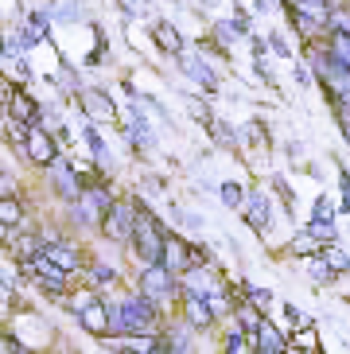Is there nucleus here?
Instances as JSON below:
<instances>
[{
  "mask_svg": "<svg viewBox=\"0 0 350 354\" xmlns=\"http://www.w3.org/2000/svg\"><path fill=\"white\" fill-rule=\"evenodd\" d=\"M164 245H167V226L156 218L148 203L136 198V230H133V257L140 265H160L164 261Z\"/></svg>",
  "mask_w": 350,
  "mask_h": 354,
  "instance_id": "nucleus-1",
  "label": "nucleus"
},
{
  "mask_svg": "<svg viewBox=\"0 0 350 354\" xmlns=\"http://www.w3.org/2000/svg\"><path fill=\"white\" fill-rule=\"evenodd\" d=\"M121 319H125V335H160L167 327L164 323V304H156L148 292H129L121 296Z\"/></svg>",
  "mask_w": 350,
  "mask_h": 354,
  "instance_id": "nucleus-2",
  "label": "nucleus"
},
{
  "mask_svg": "<svg viewBox=\"0 0 350 354\" xmlns=\"http://www.w3.org/2000/svg\"><path fill=\"white\" fill-rule=\"evenodd\" d=\"M113 203H117L113 191L105 187L102 179H93V183L82 187L78 203H71V222H78V226H86V230H102V222H105V214H109Z\"/></svg>",
  "mask_w": 350,
  "mask_h": 354,
  "instance_id": "nucleus-3",
  "label": "nucleus"
},
{
  "mask_svg": "<svg viewBox=\"0 0 350 354\" xmlns=\"http://www.w3.org/2000/svg\"><path fill=\"white\" fill-rule=\"evenodd\" d=\"M140 292H148L156 304H172L175 296H183V288H179V277H175L172 269H167L164 261L160 265H140Z\"/></svg>",
  "mask_w": 350,
  "mask_h": 354,
  "instance_id": "nucleus-4",
  "label": "nucleus"
},
{
  "mask_svg": "<svg viewBox=\"0 0 350 354\" xmlns=\"http://www.w3.org/2000/svg\"><path fill=\"white\" fill-rule=\"evenodd\" d=\"M133 230H136V198H117L102 222V234L113 245H133Z\"/></svg>",
  "mask_w": 350,
  "mask_h": 354,
  "instance_id": "nucleus-5",
  "label": "nucleus"
},
{
  "mask_svg": "<svg viewBox=\"0 0 350 354\" xmlns=\"http://www.w3.org/2000/svg\"><path fill=\"white\" fill-rule=\"evenodd\" d=\"M74 315H78V327L93 339H105L109 335V300H98L93 292H82L74 300Z\"/></svg>",
  "mask_w": 350,
  "mask_h": 354,
  "instance_id": "nucleus-6",
  "label": "nucleus"
},
{
  "mask_svg": "<svg viewBox=\"0 0 350 354\" xmlns=\"http://www.w3.org/2000/svg\"><path fill=\"white\" fill-rule=\"evenodd\" d=\"M47 183H51L55 198H62L66 207H71V203H78V195H82V187H86V179H82V171H78V164H71L66 156L55 160V164L47 167Z\"/></svg>",
  "mask_w": 350,
  "mask_h": 354,
  "instance_id": "nucleus-7",
  "label": "nucleus"
},
{
  "mask_svg": "<svg viewBox=\"0 0 350 354\" xmlns=\"http://www.w3.org/2000/svg\"><path fill=\"white\" fill-rule=\"evenodd\" d=\"M59 145H62V140H59V136H55L47 125H31V129H28V140H24L20 152H24V156H28L35 167H51L55 160H62Z\"/></svg>",
  "mask_w": 350,
  "mask_h": 354,
  "instance_id": "nucleus-8",
  "label": "nucleus"
},
{
  "mask_svg": "<svg viewBox=\"0 0 350 354\" xmlns=\"http://www.w3.org/2000/svg\"><path fill=\"white\" fill-rule=\"evenodd\" d=\"M24 269H28L31 277H35V284H39L43 292H51V296H62V292L71 288V277H74L71 269H62L59 261H51L47 253H39V257H31L28 265H24Z\"/></svg>",
  "mask_w": 350,
  "mask_h": 354,
  "instance_id": "nucleus-9",
  "label": "nucleus"
},
{
  "mask_svg": "<svg viewBox=\"0 0 350 354\" xmlns=\"http://www.w3.org/2000/svg\"><path fill=\"white\" fill-rule=\"evenodd\" d=\"M195 339H199V327L179 315V319H172L164 331H160V354H191L199 346Z\"/></svg>",
  "mask_w": 350,
  "mask_h": 354,
  "instance_id": "nucleus-10",
  "label": "nucleus"
},
{
  "mask_svg": "<svg viewBox=\"0 0 350 354\" xmlns=\"http://www.w3.org/2000/svg\"><path fill=\"white\" fill-rule=\"evenodd\" d=\"M320 86H323V97L331 102V109L335 105H350V66H342L335 55H331L327 71L320 74Z\"/></svg>",
  "mask_w": 350,
  "mask_h": 354,
  "instance_id": "nucleus-11",
  "label": "nucleus"
},
{
  "mask_svg": "<svg viewBox=\"0 0 350 354\" xmlns=\"http://www.w3.org/2000/svg\"><path fill=\"white\" fill-rule=\"evenodd\" d=\"M175 63H179V71L191 78L195 86H203V94L206 97H214L218 94V74H214V66L206 63V55H175Z\"/></svg>",
  "mask_w": 350,
  "mask_h": 354,
  "instance_id": "nucleus-12",
  "label": "nucleus"
},
{
  "mask_svg": "<svg viewBox=\"0 0 350 354\" xmlns=\"http://www.w3.org/2000/svg\"><path fill=\"white\" fill-rule=\"evenodd\" d=\"M179 288H183V296H214V292H222V281H218L214 272H210V265H191L187 272H179Z\"/></svg>",
  "mask_w": 350,
  "mask_h": 354,
  "instance_id": "nucleus-13",
  "label": "nucleus"
},
{
  "mask_svg": "<svg viewBox=\"0 0 350 354\" xmlns=\"http://www.w3.org/2000/svg\"><path fill=\"white\" fill-rule=\"evenodd\" d=\"M78 105H82L86 121H93V125H109L117 117V105L105 90H78Z\"/></svg>",
  "mask_w": 350,
  "mask_h": 354,
  "instance_id": "nucleus-14",
  "label": "nucleus"
},
{
  "mask_svg": "<svg viewBox=\"0 0 350 354\" xmlns=\"http://www.w3.org/2000/svg\"><path fill=\"white\" fill-rule=\"evenodd\" d=\"M241 218L257 230V234H268L273 230V198L265 191H249L246 207H241Z\"/></svg>",
  "mask_w": 350,
  "mask_h": 354,
  "instance_id": "nucleus-15",
  "label": "nucleus"
},
{
  "mask_svg": "<svg viewBox=\"0 0 350 354\" xmlns=\"http://www.w3.org/2000/svg\"><path fill=\"white\" fill-rule=\"evenodd\" d=\"M164 265L179 277V272H187L191 265H199V257H195V245L191 241H183L179 234H167V245H164Z\"/></svg>",
  "mask_w": 350,
  "mask_h": 354,
  "instance_id": "nucleus-16",
  "label": "nucleus"
},
{
  "mask_svg": "<svg viewBox=\"0 0 350 354\" xmlns=\"http://www.w3.org/2000/svg\"><path fill=\"white\" fill-rule=\"evenodd\" d=\"M4 113H12L16 121H24V125H43V105L39 102H31L24 90H12V97L4 102Z\"/></svg>",
  "mask_w": 350,
  "mask_h": 354,
  "instance_id": "nucleus-17",
  "label": "nucleus"
},
{
  "mask_svg": "<svg viewBox=\"0 0 350 354\" xmlns=\"http://www.w3.org/2000/svg\"><path fill=\"white\" fill-rule=\"evenodd\" d=\"M179 300H183V319H187V323H195L199 331L214 327L218 312H214V304L206 300V296H179Z\"/></svg>",
  "mask_w": 350,
  "mask_h": 354,
  "instance_id": "nucleus-18",
  "label": "nucleus"
},
{
  "mask_svg": "<svg viewBox=\"0 0 350 354\" xmlns=\"http://www.w3.org/2000/svg\"><path fill=\"white\" fill-rule=\"evenodd\" d=\"M43 253H47L51 261H59L62 269H71V272H78V269H82V250H78L74 241L51 238V241H43Z\"/></svg>",
  "mask_w": 350,
  "mask_h": 354,
  "instance_id": "nucleus-19",
  "label": "nucleus"
},
{
  "mask_svg": "<svg viewBox=\"0 0 350 354\" xmlns=\"http://www.w3.org/2000/svg\"><path fill=\"white\" fill-rule=\"evenodd\" d=\"M292 346H288V339L277 331V323L265 315V323L257 327V354H288Z\"/></svg>",
  "mask_w": 350,
  "mask_h": 354,
  "instance_id": "nucleus-20",
  "label": "nucleus"
},
{
  "mask_svg": "<svg viewBox=\"0 0 350 354\" xmlns=\"http://www.w3.org/2000/svg\"><path fill=\"white\" fill-rule=\"evenodd\" d=\"M288 16H292V28H296V35L304 43H311V39H327L331 35V28L323 20H315V16H304V12H296V8H288Z\"/></svg>",
  "mask_w": 350,
  "mask_h": 354,
  "instance_id": "nucleus-21",
  "label": "nucleus"
},
{
  "mask_svg": "<svg viewBox=\"0 0 350 354\" xmlns=\"http://www.w3.org/2000/svg\"><path fill=\"white\" fill-rule=\"evenodd\" d=\"M156 43L164 47V55H183L187 51V43H183V35H179V28H175L172 20H156Z\"/></svg>",
  "mask_w": 350,
  "mask_h": 354,
  "instance_id": "nucleus-22",
  "label": "nucleus"
},
{
  "mask_svg": "<svg viewBox=\"0 0 350 354\" xmlns=\"http://www.w3.org/2000/svg\"><path fill=\"white\" fill-rule=\"evenodd\" d=\"M222 351L226 354H249V351H257V335L246 331L241 323H234L226 331V343H222Z\"/></svg>",
  "mask_w": 350,
  "mask_h": 354,
  "instance_id": "nucleus-23",
  "label": "nucleus"
},
{
  "mask_svg": "<svg viewBox=\"0 0 350 354\" xmlns=\"http://www.w3.org/2000/svg\"><path fill=\"white\" fill-rule=\"evenodd\" d=\"M241 35H249V20H241V16H234V20H218V24H214V39L222 43V47H234Z\"/></svg>",
  "mask_w": 350,
  "mask_h": 354,
  "instance_id": "nucleus-24",
  "label": "nucleus"
},
{
  "mask_svg": "<svg viewBox=\"0 0 350 354\" xmlns=\"http://www.w3.org/2000/svg\"><path fill=\"white\" fill-rule=\"evenodd\" d=\"M218 198H222V207L226 210H241L246 207V198H249V191H246V183L226 179V183H218Z\"/></svg>",
  "mask_w": 350,
  "mask_h": 354,
  "instance_id": "nucleus-25",
  "label": "nucleus"
},
{
  "mask_svg": "<svg viewBox=\"0 0 350 354\" xmlns=\"http://www.w3.org/2000/svg\"><path fill=\"white\" fill-rule=\"evenodd\" d=\"M206 129H210V136H214L222 148H237V145H241V133H237L230 121H222V117H214V121H210Z\"/></svg>",
  "mask_w": 350,
  "mask_h": 354,
  "instance_id": "nucleus-26",
  "label": "nucleus"
},
{
  "mask_svg": "<svg viewBox=\"0 0 350 354\" xmlns=\"http://www.w3.org/2000/svg\"><path fill=\"white\" fill-rule=\"evenodd\" d=\"M323 257L331 261V265H335V272H339V277H350V253L342 250L339 241H323Z\"/></svg>",
  "mask_w": 350,
  "mask_h": 354,
  "instance_id": "nucleus-27",
  "label": "nucleus"
},
{
  "mask_svg": "<svg viewBox=\"0 0 350 354\" xmlns=\"http://www.w3.org/2000/svg\"><path fill=\"white\" fill-rule=\"evenodd\" d=\"M308 277H311V281H315V284H331V281H335V277H339V272H335V265H331V261L323 257V253H311Z\"/></svg>",
  "mask_w": 350,
  "mask_h": 354,
  "instance_id": "nucleus-28",
  "label": "nucleus"
},
{
  "mask_svg": "<svg viewBox=\"0 0 350 354\" xmlns=\"http://www.w3.org/2000/svg\"><path fill=\"white\" fill-rule=\"evenodd\" d=\"M292 8L304 12V16H315V20L327 24V20H331V12H335V0H296Z\"/></svg>",
  "mask_w": 350,
  "mask_h": 354,
  "instance_id": "nucleus-29",
  "label": "nucleus"
},
{
  "mask_svg": "<svg viewBox=\"0 0 350 354\" xmlns=\"http://www.w3.org/2000/svg\"><path fill=\"white\" fill-rule=\"evenodd\" d=\"M288 250L296 253V257H308V253H320V250H323V241L315 238V234H311L308 226H304V230L296 234V238H292V245H288Z\"/></svg>",
  "mask_w": 350,
  "mask_h": 354,
  "instance_id": "nucleus-30",
  "label": "nucleus"
},
{
  "mask_svg": "<svg viewBox=\"0 0 350 354\" xmlns=\"http://www.w3.org/2000/svg\"><path fill=\"white\" fill-rule=\"evenodd\" d=\"M237 323H241L246 331H253V335H257V327L265 323V312H261V308H257L253 300H249V304H237Z\"/></svg>",
  "mask_w": 350,
  "mask_h": 354,
  "instance_id": "nucleus-31",
  "label": "nucleus"
},
{
  "mask_svg": "<svg viewBox=\"0 0 350 354\" xmlns=\"http://www.w3.org/2000/svg\"><path fill=\"white\" fill-rule=\"evenodd\" d=\"M117 281H121V272H117L113 265H90V284L93 288H113Z\"/></svg>",
  "mask_w": 350,
  "mask_h": 354,
  "instance_id": "nucleus-32",
  "label": "nucleus"
},
{
  "mask_svg": "<svg viewBox=\"0 0 350 354\" xmlns=\"http://www.w3.org/2000/svg\"><path fill=\"white\" fill-rule=\"evenodd\" d=\"M327 51L339 59L342 66H350V35H342V32H331L327 35Z\"/></svg>",
  "mask_w": 350,
  "mask_h": 354,
  "instance_id": "nucleus-33",
  "label": "nucleus"
},
{
  "mask_svg": "<svg viewBox=\"0 0 350 354\" xmlns=\"http://www.w3.org/2000/svg\"><path fill=\"white\" fill-rule=\"evenodd\" d=\"M82 136H86V145H90L93 160H98V164H105V160H109V148H105V140L98 136V125H93V121L82 129Z\"/></svg>",
  "mask_w": 350,
  "mask_h": 354,
  "instance_id": "nucleus-34",
  "label": "nucleus"
},
{
  "mask_svg": "<svg viewBox=\"0 0 350 354\" xmlns=\"http://www.w3.org/2000/svg\"><path fill=\"white\" fill-rule=\"evenodd\" d=\"M51 16H55V20L74 24V20H82L86 12H82V4H74V0H55V4H51Z\"/></svg>",
  "mask_w": 350,
  "mask_h": 354,
  "instance_id": "nucleus-35",
  "label": "nucleus"
},
{
  "mask_svg": "<svg viewBox=\"0 0 350 354\" xmlns=\"http://www.w3.org/2000/svg\"><path fill=\"white\" fill-rule=\"evenodd\" d=\"M0 222H4V226H20L24 222V207L16 198H0Z\"/></svg>",
  "mask_w": 350,
  "mask_h": 354,
  "instance_id": "nucleus-36",
  "label": "nucleus"
},
{
  "mask_svg": "<svg viewBox=\"0 0 350 354\" xmlns=\"http://www.w3.org/2000/svg\"><path fill=\"white\" fill-rule=\"evenodd\" d=\"M308 230H311L320 241H335V238H339V226H335V218H311Z\"/></svg>",
  "mask_w": 350,
  "mask_h": 354,
  "instance_id": "nucleus-37",
  "label": "nucleus"
},
{
  "mask_svg": "<svg viewBox=\"0 0 350 354\" xmlns=\"http://www.w3.org/2000/svg\"><path fill=\"white\" fill-rule=\"evenodd\" d=\"M327 28H331V32H342V35H350V8H347V4H335V12H331Z\"/></svg>",
  "mask_w": 350,
  "mask_h": 354,
  "instance_id": "nucleus-38",
  "label": "nucleus"
},
{
  "mask_svg": "<svg viewBox=\"0 0 350 354\" xmlns=\"http://www.w3.org/2000/svg\"><path fill=\"white\" fill-rule=\"evenodd\" d=\"M59 86L66 90V94H74V97H78V90H82V86H78V74H74V66H71V63H62V71H59Z\"/></svg>",
  "mask_w": 350,
  "mask_h": 354,
  "instance_id": "nucleus-39",
  "label": "nucleus"
},
{
  "mask_svg": "<svg viewBox=\"0 0 350 354\" xmlns=\"http://www.w3.org/2000/svg\"><path fill=\"white\" fill-rule=\"evenodd\" d=\"M241 288H246V296L257 304V308H268V304H273V292L268 288H257V284H241Z\"/></svg>",
  "mask_w": 350,
  "mask_h": 354,
  "instance_id": "nucleus-40",
  "label": "nucleus"
},
{
  "mask_svg": "<svg viewBox=\"0 0 350 354\" xmlns=\"http://www.w3.org/2000/svg\"><path fill=\"white\" fill-rule=\"evenodd\" d=\"M43 39V32H39V28H35V24H24V28H20V47H24V51H28V47H35V43H39Z\"/></svg>",
  "mask_w": 350,
  "mask_h": 354,
  "instance_id": "nucleus-41",
  "label": "nucleus"
},
{
  "mask_svg": "<svg viewBox=\"0 0 350 354\" xmlns=\"http://www.w3.org/2000/svg\"><path fill=\"white\" fill-rule=\"evenodd\" d=\"M335 121H339V133H342V140L350 145V105H335Z\"/></svg>",
  "mask_w": 350,
  "mask_h": 354,
  "instance_id": "nucleus-42",
  "label": "nucleus"
},
{
  "mask_svg": "<svg viewBox=\"0 0 350 354\" xmlns=\"http://www.w3.org/2000/svg\"><path fill=\"white\" fill-rule=\"evenodd\" d=\"M16 191H20V183H16L12 171L4 167V176H0V198H16Z\"/></svg>",
  "mask_w": 350,
  "mask_h": 354,
  "instance_id": "nucleus-43",
  "label": "nucleus"
},
{
  "mask_svg": "<svg viewBox=\"0 0 350 354\" xmlns=\"http://www.w3.org/2000/svg\"><path fill=\"white\" fill-rule=\"evenodd\" d=\"M268 47H273V51H277L280 59H292V47H288V39H284L280 32H273V35H268Z\"/></svg>",
  "mask_w": 350,
  "mask_h": 354,
  "instance_id": "nucleus-44",
  "label": "nucleus"
},
{
  "mask_svg": "<svg viewBox=\"0 0 350 354\" xmlns=\"http://www.w3.org/2000/svg\"><path fill=\"white\" fill-rule=\"evenodd\" d=\"M175 222L183 230H195V234L203 230V218H199V214H187V210H175Z\"/></svg>",
  "mask_w": 350,
  "mask_h": 354,
  "instance_id": "nucleus-45",
  "label": "nucleus"
},
{
  "mask_svg": "<svg viewBox=\"0 0 350 354\" xmlns=\"http://www.w3.org/2000/svg\"><path fill=\"white\" fill-rule=\"evenodd\" d=\"M117 4H121V12L125 16H129V20H136V16H145V0H117Z\"/></svg>",
  "mask_w": 350,
  "mask_h": 354,
  "instance_id": "nucleus-46",
  "label": "nucleus"
},
{
  "mask_svg": "<svg viewBox=\"0 0 350 354\" xmlns=\"http://www.w3.org/2000/svg\"><path fill=\"white\" fill-rule=\"evenodd\" d=\"M187 113L195 117V121H203V125H210V121H214V117H210V109H206V105H199V102H187Z\"/></svg>",
  "mask_w": 350,
  "mask_h": 354,
  "instance_id": "nucleus-47",
  "label": "nucleus"
},
{
  "mask_svg": "<svg viewBox=\"0 0 350 354\" xmlns=\"http://www.w3.org/2000/svg\"><path fill=\"white\" fill-rule=\"evenodd\" d=\"M311 218H335V207H331V198H327V195L315 198V214H311Z\"/></svg>",
  "mask_w": 350,
  "mask_h": 354,
  "instance_id": "nucleus-48",
  "label": "nucleus"
},
{
  "mask_svg": "<svg viewBox=\"0 0 350 354\" xmlns=\"http://www.w3.org/2000/svg\"><path fill=\"white\" fill-rule=\"evenodd\" d=\"M339 183H342V210L350 214V171L339 164Z\"/></svg>",
  "mask_w": 350,
  "mask_h": 354,
  "instance_id": "nucleus-49",
  "label": "nucleus"
},
{
  "mask_svg": "<svg viewBox=\"0 0 350 354\" xmlns=\"http://www.w3.org/2000/svg\"><path fill=\"white\" fill-rule=\"evenodd\" d=\"M292 78H296V82L304 86V90H308V86H311V78H315V74H308V66H304V63H292Z\"/></svg>",
  "mask_w": 350,
  "mask_h": 354,
  "instance_id": "nucleus-50",
  "label": "nucleus"
},
{
  "mask_svg": "<svg viewBox=\"0 0 350 354\" xmlns=\"http://www.w3.org/2000/svg\"><path fill=\"white\" fill-rule=\"evenodd\" d=\"M12 351H16V354H24L28 346H24L20 339H12V335H4V354H12Z\"/></svg>",
  "mask_w": 350,
  "mask_h": 354,
  "instance_id": "nucleus-51",
  "label": "nucleus"
},
{
  "mask_svg": "<svg viewBox=\"0 0 350 354\" xmlns=\"http://www.w3.org/2000/svg\"><path fill=\"white\" fill-rule=\"evenodd\" d=\"M284 315H288V323L304 327V315H300V308H296V304H284Z\"/></svg>",
  "mask_w": 350,
  "mask_h": 354,
  "instance_id": "nucleus-52",
  "label": "nucleus"
},
{
  "mask_svg": "<svg viewBox=\"0 0 350 354\" xmlns=\"http://www.w3.org/2000/svg\"><path fill=\"white\" fill-rule=\"evenodd\" d=\"M300 351H315V331H311V327L300 335Z\"/></svg>",
  "mask_w": 350,
  "mask_h": 354,
  "instance_id": "nucleus-53",
  "label": "nucleus"
},
{
  "mask_svg": "<svg viewBox=\"0 0 350 354\" xmlns=\"http://www.w3.org/2000/svg\"><path fill=\"white\" fill-rule=\"evenodd\" d=\"M284 152H288V160H300V152H304V148H300L296 140H288V145H284Z\"/></svg>",
  "mask_w": 350,
  "mask_h": 354,
  "instance_id": "nucleus-54",
  "label": "nucleus"
},
{
  "mask_svg": "<svg viewBox=\"0 0 350 354\" xmlns=\"http://www.w3.org/2000/svg\"><path fill=\"white\" fill-rule=\"evenodd\" d=\"M280 4H288V8H292V4H296V0H280Z\"/></svg>",
  "mask_w": 350,
  "mask_h": 354,
  "instance_id": "nucleus-55",
  "label": "nucleus"
}]
</instances>
